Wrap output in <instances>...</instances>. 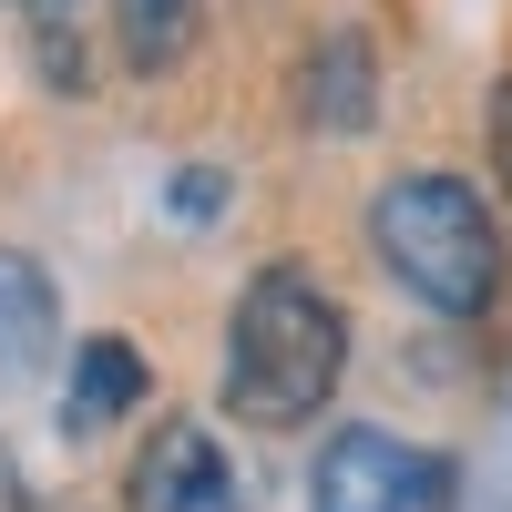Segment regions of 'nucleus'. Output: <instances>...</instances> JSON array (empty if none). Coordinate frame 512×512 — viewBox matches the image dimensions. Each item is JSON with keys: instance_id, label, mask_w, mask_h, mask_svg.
<instances>
[{"instance_id": "f257e3e1", "label": "nucleus", "mask_w": 512, "mask_h": 512, "mask_svg": "<svg viewBox=\"0 0 512 512\" xmlns=\"http://www.w3.org/2000/svg\"><path fill=\"white\" fill-rule=\"evenodd\" d=\"M338 369H349V308L308 267H256L226 318V410L256 431H297L328 410Z\"/></svg>"}, {"instance_id": "f03ea898", "label": "nucleus", "mask_w": 512, "mask_h": 512, "mask_svg": "<svg viewBox=\"0 0 512 512\" xmlns=\"http://www.w3.org/2000/svg\"><path fill=\"white\" fill-rule=\"evenodd\" d=\"M369 246L431 318H482L502 297V226L461 175H390L369 195Z\"/></svg>"}, {"instance_id": "7ed1b4c3", "label": "nucleus", "mask_w": 512, "mask_h": 512, "mask_svg": "<svg viewBox=\"0 0 512 512\" xmlns=\"http://www.w3.org/2000/svg\"><path fill=\"white\" fill-rule=\"evenodd\" d=\"M451 502V461L441 451H410L400 431H328L308 461V512H441Z\"/></svg>"}, {"instance_id": "20e7f679", "label": "nucleus", "mask_w": 512, "mask_h": 512, "mask_svg": "<svg viewBox=\"0 0 512 512\" xmlns=\"http://www.w3.org/2000/svg\"><path fill=\"white\" fill-rule=\"evenodd\" d=\"M134 512H246V482L236 461L216 451L205 420H164L134 461Z\"/></svg>"}, {"instance_id": "39448f33", "label": "nucleus", "mask_w": 512, "mask_h": 512, "mask_svg": "<svg viewBox=\"0 0 512 512\" xmlns=\"http://www.w3.org/2000/svg\"><path fill=\"white\" fill-rule=\"evenodd\" d=\"M297 113H308L318 134H369V113H379V62H369L359 31L308 41V62H297Z\"/></svg>"}, {"instance_id": "423d86ee", "label": "nucleus", "mask_w": 512, "mask_h": 512, "mask_svg": "<svg viewBox=\"0 0 512 512\" xmlns=\"http://www.w3.org/2000/svg\"><path fill=\"white\" fill-rule=\"evenodd\" d=\"M134 400H144V359L123 349V338H82V349H72V390H62V431L93 441V431H113Z\"/></svg>"}, {"instance_id": "0eeeda50", "label": "nucleus", "mask_w": 512, "mask_h": 512, "mask_svg": "<svg viewBox=\"0 0 512 512\" xmlns=\"http://www.w3.org/2000/svg\"><path fill=\"white\" fill-rule=\"evenodd\" d=\"M113 41L134 72H175L195 52V0H113Z\"/></svg>"}, {"instance_id": "6e6552de", "label": "nucleus", "mask_w": 512, "mask_h": 512, "mask_svg": "<svg viewBox=\"0 0 512 512\" xmlns=\"http://www.w3.org/2000/svg\"><path fill=\"white\" fill-rule=\"evenodd\" d=\"M52 349V277L21 246H0V359H41Z\"/></svg>"}, {"instance_id": "1a4fd4ad", "label": "nucleus", "mask_w": 512, "mask_h": 512, "mask_svg": "<svg viewBox=\"0 0 512 512\" xmlns=\"http://www.w3.org/2000/svg\"><path fill=\"white\" fill-rule=\"evenodd\" d=\"M31 31H41V52H52V82H82V41H72V11L82 0H21Z\"/></svg>"}, {"instance_id": "9d476101", "label": "nucleus", "mask_w": 512, "mask_h": 512, "mask_svg": "<svg viewBox=\"0 0 512 512\" xmlns=\"http://www.w3.org/2000/svg\"><path fill=\"white\" fill-rule=\"evenodd\" d=\"M216 205H226V175H205V164H195V175H175V185H164V216H175V226H205Z\"/></svg>"}, {"instance_id": "9b49d317", "label": "nucleus", "mask_w": 512, "mask_h": 512, "mask_svg": "<svg viewBox=\"0 0 512 512\" xmlns=\"http://www.w3.org/2000/svg\"><path fill=\"white\" fill-rule=\"evenodd\" d=\"M492 164H502V195H512V82H492Z\"/></svg>"}]
</instances>
